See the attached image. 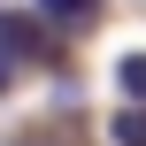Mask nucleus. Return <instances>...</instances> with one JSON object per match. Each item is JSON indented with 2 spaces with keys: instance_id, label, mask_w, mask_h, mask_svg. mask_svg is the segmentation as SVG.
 <instances>
[{
  "instance_id": "obj_1",
  "label": "nucleus",
  "mask_w": 146,
  "mask_h": 146,
  "mask_svg": "<svg viewBox=\"0 0 146 146\" xmlns=\"http://www.w3.org/2000/svg\"><path fill=\"white\" fill-rule=\"evenodd\" d=\"M0 54H8V62L46 54V15H0Z\"/></svg>"
},
{
  "instance_id": "obj_2",
  "label": "nucleus",
  "mask_w": 146,
  "mask_h": 146,
  "mask_svg": "<svg viewBox=\"0 0 146 146\" xmlns=\"http://www.w3.org/2000/svg\"><path fill=\"white\" fill-rule=\"evenodd\" d=\"M38 15H46L54 31H92V23H100V0H38Z\"/></svg>"
},
{
  "instance_id": "obj_3",
  "label": "nucleus",
  "mask_w": 146,
  "mask_h": 146,
  "mask_svg": "<svg viewBox=\"0 0 146 146\" xmlns=\"http://www.w3.org/2000/svg\"><path fill=\"white\" fill-rule=\"evenodd\" d=\"M115 92L131 108H146V54H115Z\"/></svg>"
},
{
  "instance_id": "obj_4",
  "label": "nucleus",
  "mask_w": 146,
  "mask_h": 146,
  "mask_svg": "<svg viewBox=\"0 0 146 146\" xmlns=\"http://www.w3.org/2000/svg\"><path fill=\"white\" fill-rule=\"evenodd\" d=\"M108 146H146V108H131V100H123V108L108 115Z\"/></svg>"
},
{
  "instance_id": "obj_5",
  "label": "nucleus",
  "mask_w": 146,
  "mask_h": 146,
  "mask_svg": "<svg viewBox=\"0 0 146 146\" xmlns=\"http://www.w3.org/2000/svg\"><path fill=\"white\" fill-rule=\"evenodd\" d=\"M8 85H15V62H8V54H0V92H8Z\"/></svg>"
}]
</instances>
